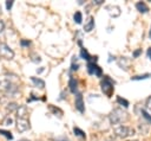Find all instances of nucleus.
<instances>
[{"instance_id":"1","label":"nucleus","mask_w":151,"mask_h":141,"mask_svg":"<svg viewBox=\"0 0 151 141\" xmlns=\"http://www.w3.org/2000/svg\"><path fill=\"white\" fill-rule=\"evenodd\" d=\"M109 118H110V122L112 124H120V123H124L127 121L129 114L125 110H123L122 108H116L111 111Z\"/></svg>"},{"instance_id":"2","label":"nucleus","mask_w":151,"mask_h":141,"mask_svg":"<svg viewBox=\"0 0 151 141\" xmlns=\"http://www.w3.org/2000/svg\"><path fill=\"white\" fill-rule=\"evenodd\" d=\"M0 91L8 95H14L18 91V86L8 79H2L0 81Z\"/></svg>"},{"instance_id":"3","label":"nucleus","mask_w":151,"mask_h":141,"mask_svg":"<svg viewBox=\"0 0 151 141\" xmlns=\"http://www.w3.org/2000/svg\"><path fill=\"white\" fill-rule=\"evenodd\" d=\"M100 86H101V91L107 96V97H111L112 94H113V82L107 77V76H104V79L101 81L100 83Z\"/></svg>"},{"instance_id":"4","label":"nucleus","mask_w":151,"mask_h":141,"mask_svg":"<svg viewBox=\"0 0 151 141\" xmlns=\"http://www.w3.org/2000/svg\"><path fill=\"white\" fill-rule=\"evenodd\" d=\"M114 134L122 139H125L127 136H131L134 134V129L130 128V127H126V126H118L114 128Z\"/></svg>"},{"instance_id":"5","label":"nucleus","mask_w":151,"mask_h":141,"mask_svg":"<svg viewBox=\"0 0 151 141\" xmlns=\"http://www.w3.org/2000/svg\"><path fill=\"white\" fill-rule=\"evenodd\" d=\"M0 57L4 58V59L11 60V59H13V57H14V52H13V50H12L8 45L1 43V44H0Z\"/></svg>"},{"instance_id":"6","label":"nucleus","mask_w":151,"mask_h":141,"mask_svg":"<svg viewBox=\"0 0 151 141\" xmlns=\"http://www.w3.org/2000/svg\"><path fill=\"white\" fill-rule=\"evenodd\" d=\"M31 128V124H29V121L27 118H18L17 117V129L18 132L22 133V132H26Z\"/></svg>"},{"instance_id":"7","label":"nucleus","mask_w":151,"mask_h":141,"mask_svg":"<svg viewBox=\"0 0 151 141\" xmlns=\"http://www.w3.org/2000/svg\"><path fill=\"white\" fill-rule=\"evenodd\" d=\"M87 71H88L90 75H96L98 77L101 76V69L93 62H88L87 63Z\"/></svg>"},{"instance_id":"8","label":"nucleus","mask_w":151,"mask_h":141,"mask_svg":"<svg viewBox=\"0 0 151 141\" xmlns=\"http://www.w3.org/2000/svg\"><path fill=\"white\" fill-rule=\"evenodd\" d=\"M106 11H107L109 15L112 17V18H117V17H119L120 13H122V12H120V7L117 6V5H107V6H106Z\"/></svg>"},{"instance_id":"9","label":"nucleus","mask_w":151,"mask_h":141,"mask_svg":"<svg viewBox=\"0 0 151 141\" xmlns=\"http://www.w3.org/2000/svg\"><path fill=\"white\" fill-rule=\"evenodd\" d=\"M74 104H76V108L78 109L79 113H84L85 111V107H84V101H83V95L80 92L77 94L76 96V101H74Z\"/></svg>"},{"instance_id":"10","label":"nucleus","mask_w":151,"mask_h":141,"mask_svg":"<svg viewBox=\"0 0 151 141\" xmlns=\"http://www.w3.org/2000/svg\"><path fill=\"white\" fill-rule=\"evenodd\" d=\"M28 115V109L26 105H19L18 110H17V117L18 118H27Z\"/></svg>"},{"instance_id":"11","label":"nucleus","mask_w":151,"mask_h":141,"mask_svg":"<svg viewBox=\"0 0 151 141\" xmlns=\"http://www.w3.org/2000/svg\"><path fill=\"white\" fill-rule=\"evenodd\" d=\"M94 28V18L93 17H88L87 23L84 25V31L85 32H91Z\"/></svg>"},{"instance_id":"12","label":"nucleus","mask_w":151,"mask_h":141,"mask_svg":"<svg viewBox=\"0 0 151 141\" xmlns=\"http://www.w3.org/2000/svg\"><path fill=\"white\" fill-rule=\"evenodd\" d=\"M129 64H130V60H129L126 57H120V58L118 59V65H119L122 69H124V70H127Z\"/></svg>"},{"instance_id":"13","label":"nucleus","mask_w":151,"mask_h":141,"mask_svg":"<svg viewBox=\"0 0 151 141\" xmlns=\"http://www.w3.org/2000/svg\"><path fill=\"white\" fill-rule=\"evenodd\" d=\"M31 81H32V83H33L35 86H38V88H40V89H44V88H45V82H44L42 79L32 76V77H31Z\"/></svg>"},{"instance_id":"14","label":"nucleus","mask_w":151,"mask_h":141,"mask_svg":"<svg viewBox=\"0 0 151 141\" xmlns=\"http://www.w3.org/2000/svg\"><path fill=\"white\" fill-rule=\"evenodd\" d=\"M136 8H137L140 13H146V12L149 11V7H147V6H146V4H145V2H143V1L137 2V4H136Z\"/></svg>"},{"instance_id":"15","label":"nucleus","mask_w":151,"mask_h":141,"mask_svg":"<svg viewBox=\"0 0 151 141\" xmlns=\"http://www.w3.org/2000/svg\"><path fill=\"white\" fill-rule=\"evenodd\" d=\"M68 86H70V91L73 92V94H76V91H77V81L74 78H70Z\"/></svg>"},{"instance_id":"16","label":"nucleus","mask_w":151,"mask_h":141,"mask_svg":"<svg viewBox=\"0 0 151 141\" xmlns=\"http://www.w3.org/2000/svg\"><path fill=\"white\" fill-rule=\"evenodd\" d=\"M18 108H19V104L15 103V102H11V103H8L7 107H6L7 111H9V113H12V111H14V110H18Z\"/></svg>"},{"instance_id":"17","label":"nucleus","mask_w":151,"mask_h":141,"mask_svg":"<svg viewBox=\"0 0 151 141\" xmlns=\"http://www.w3.org/2000/svg\"><path fill=\"white\" fill-rule=\"evenodd\" d=\"M73 132H74V134H76L77 136H79V137H81V139H86L85 133H84L81 129H79L78 127H74V128H73Z\"/></svg>"},{"instance_id":"18","label":"nucleus","mask_w":151,"mask_h":141,"mask_svg":"<svg viewBox=\"0 0 151 141\" xmlns=\"http://www.w3.org/2000/svg\"><path fill=\"white\" fill-rule=\"evenodd\" d=\"M80 55H81V57H83L84 59H86V60H88V62L91 60V56L88 55V52H87L84 47H81V50H80Z\"/></svg>"},{"instance_id":"19","label":"nucleus","mask_w":151,"mask_h":141,"mask_svg":"<svg viewBox=\"0 0 151 141\" xmlns=\"http://www.w3.org/2000/svg\"><path fill=\"white\" fill-rule=\"evenodd\" d=\"M73 19H74V21H76L77 24H80V23H81V13H80L79 11L76 12L74 15H73Z\"/></svg>"},{"instance_id":"20","label":"nucleus","mask_w":151,"mask_h":141,"mask_svg":"<svg viewBox=\"0 0 151 141\" xmlns=\"http://www.w3.org/2000/svg\"><path fill=\"white\" fill-rule=\"evenodd\" d=\"M117 102H118L119 104H122V105H124L125 108H126V107H129V102H127L126 100H124V98H122V97H118V98H117Z\"/></svg>"},{"instance_id":"21","label":"nucleus","mask_w":151,"mask_h":141,"mask_svg":"<svg viewBox=\"0 0 151 141\" xmlns=\"http://www.w3.org/2000/svg\"><path fill=\"white\" fill-rule=\"evenodd\" d=\"M0 134H2V135H5L7 139H9V140H12L13 139V136H12V134L9 133V132H6V130H1L0 129Z\"/></svg>"},{"instance_id":"22","label":"nucleus","mask_w":151,"mask_h":141,"mask_svg":"<svg viewBox=\"0 0 151 141\" xmlns=\"http://www.w3.org/2000/svg\"><path fill=\"white\" fill-rule=\"evenodd\" d=\"M142 114H143V117H144V118H146V120H147V121L151 123V116H150V115H149V114H147V113H146L144 109L142 110Z\"/></svg>"},{"instance_id":"23","label":"nucleus","mask_w":151,"mask_h":141,"mask_svg":"<svg viewBox=\"0 0 151 141\" xmlns=\"http://www.w3.org/2000/svg\"><path fill=\"white\" fill-rule=\"evenodd\" d=\"M147 77H149V75L145 73V75H143V76H136V77H132V79H144V78H147Z\"/></svg>"},{"instance_id":"24","label":"nucleus","mask_w":151,"mask_h":141,"mask_svg":"<svg viewBox=\"0 0 151 141\" xmlns=\"http://www.w3.org/2000/svg\"><path fill=\"white\" fill-rule=\"evenodd\" d=\"M12 5H13V1H12V0H7V1H6V7H7L8 11L12 8Z\"/></svg>"},{"instance_id":"25","label":"nucleus","mask_w":151,"mask_h":141,"mask_svg":"<svg viewBox=\"0 0 151 141\" xmlns=\"http://www.w3.org/2000/svg\"><path fill=\"white\" fill-rule=\"evenodd\" d=\"M146 108L151 110V96H150V97L146 100Z\"/></svg>"},{"instance_id":"26","label":"nucleus","mask_w":151,"mask_h":141,"mask_svg":"<svg viewBox=\"0 0 151 141\" xmlns=\"http://www.w3.org/2000/svg\"><path fill=\"white\" fill-rule=\"evenodd\" d=\"M54 141H70L67 137H65V136H61V137H57Z\"/></svg>"},{"instance_id":"27","label":"nucleus","mask_w":151,"mask_h":141,"mask_svg":"<svg viewBox=\"0 0 151 141\" xmlns=\"http://www.w3.org/2000/svg\"><path fill=\"white\" fill-rule=\"evenodd\" d=\"M140 52H142V50H140V49H138V50H136V51L133 52V57H134V58H136V57H138V56L140 55Z\"/></svg>"},{"instance_id":"28","label":"nucleus","mask_w":151,"mask_h":141,"mask_svg":"<svg viewBox=\"0 0 151 141\" xmlns=\"http://www.w3.org/2000/svg\"><path fill=\"white\" fill-rule=\"evenodd\" d=\"M4 28H5V24H4V21L0 19V33L4 31Z\"/></svg>"},{"instance_id":"29","label":"nucleus","mask_w":151,"mask_h":141,"mask_svg":"<svg viewBox=\"0 0 151 141\" xmlns=\"http://www.w3.org/2000/svg\"><path fill=\"white\" fill-rule=\"evenodd\" d=\"M29 44H31L29 40H21V45L22 46H26V45H29Z\"/></svg>"},{"instance_id":"30","label":"nucleus","mask_w":151,"mask_h":141,"mask_svg":"<svg viewBox=\"0 0 151 141\" xmlns=\"http://www.w3.org/2000/svg\"><path fill=\"white\" fill-rule=\"evenodd\" d=\"M93 2H94V4H97V5H100V4H103V2H104V0H93Z\"/></svg>"},{"instance_id":"31","label":"nucleus","mask_w":151,"mask_h":141,"mask_svg":"<svg viewBox=\"0 0 151 141\" xmlns=\"http://www.w3.org/2000/svg\"><path fill=\"white\" fill-rule=\"evenodd\" d=\"M147 57L151 59V47H149V49H147Z\"/></svg>"},{"instance_id":"32","label":"nucleus","mask_w":151,"mask_h":141,"mask_svg":"<svg viewBox=\"0 0 151 141\" xmlns=\"http://www.w3.org/2000/svg\"><path fill=\"white\" fill-rule=\"evenodd\" d=\"M149 36H150V38H151V30H150V33H149Z\"/></svg>"},{"instance_id":"33","label":"nucleus","mask_w":151,"mask_h":141,"mask_svg":"<svg viewBox=\"0 0 151 141\" xmlns=\"http://www.w3.org/2000/svg\"><path fill=\"white\" fill-rule=\"evenodd\" d=\"M20 141H28V140H26V139H24V140H20Z\"/></svg>"},{"instance_id":"34","label":"nucleus","mask_w":151,"mask_h":141,"mask_svg":"<svg viewBox=\"0 0 151 141\" xmlns=\"http://www.w3.org/2000/svg\"><path fill=\"white\" fill-rule=\"evenodd\" d=\"M0 14H1V8H0Z\"/></svg>"}]
</instances>
